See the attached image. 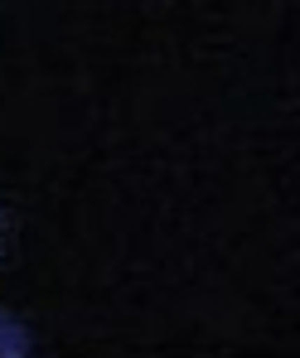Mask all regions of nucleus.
I'll return each mask as SVG.
<instances>
[{"label":"nucleus","mask_w":300,"mask_h":358,"mask_svg":"<svg viewBox=\"0 0 300 358\" xmlns=\"http://www.w3.org/2000/svg\"><path fill=\"white\" fill-rule=\"evenodd\" d=\"M29 349H34V344H29L24 324H20L15 315L0 310V358H20V354H29Z\"/></svg>","instance_id":"obj_1"}]
</instances>
